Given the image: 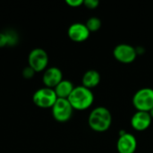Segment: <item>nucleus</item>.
<instances>
[{
    "label": "nucleus",
    "instance_id": "nucleus-1",
    "mask_svg": "<svg viewBox=\"0 0 153 153\" xmlns=\"http://www.w3.org/2000/svg\"><path fill=\"white\" fill-rule=\"evenodd\" d=\"M88 124L92 131L97 133H104L111 126V112L105 107H97L90 113Z\"/></svg>",
    "mask_w": 153,
    "mask_h": 153
},
{
    "label": "nucleus",
    "instance_id": "nucleus-2",
    "mask_svg": "<svg viewBox=\"0 0 153 153\" xmlns=\"http://www.w3.org/2000/svg\"><path fill=\"white\" fill-rule=\"evenodd\" d=\"M67 100L74 110L83 111L91 107L94 101V95L91 90L81 85L74 87Z\"/></svg>",
    "mask_w": 153,
    "mask_h": 153
},
{
    "label": "nucleus",
    "instance_id": "nucleus-3",
    "mask_svg": "<svg viewBox=\"0 0 153 153\" xmlns=\"http://www.w3.org/2000/svg\"><path fill=\"white\" fill-rule=\"evenodd\" d=\"M132 101L137 111L150 112L153 108V89L145 87L138 90Z\"/></svg>",
    "mask_w": 153,
    "mask_h": 153
},
{
    "label": "nucleus",
    "instance_id": "nucleus-4",
    "mask_svg": "<svg viewBox=\"0 0 153 153\" xmlns=\"http://www.w3.org/2000/svg\"><path fill=\"white\" fill-rule=\"evenodd\" d=\"M56 100L57 96L54 89L48 87H42L37 90L32 96L33 103L40 108H52Z\"/></svg>",
    "mask_w": 153,
    "mask_h": 153
},
{
    "label": "nucleus",
    "instance_id": "nucleus-5",
    "mask_svg": "<svg viewBox=\"0 0 153 153\" xmlns=\"http://www.w3.org/2000/svg\"><path fill=\"white\" fill-rule=\"evenodd\" d=\"M51 109L54 119L59 123L69 121L74 112V108L67 99H57Z\"/></svg>",
    "mask_w": 153,
    "mask_h": 153
},
{
    "label": "nucleus",
    "instance_id": "nucleus-6",
    "mask_svg": "<svg viewBox=\"0 0 153 153\" xmlns=\"http://www.w3.org/2000/svg\"><path fill=\"white\" fill-rule=\"evenodd\" d=\"M28 65L35 71V73L44 72L48 65V53L40 48L32 49L28 56Z\"/></svg>",
    "mask_w": 153,
    "mask_h": 153
},
{
    "label": "nucleus",
    "instance_id": "nucleus-7",
    "mask_svg": "<svg viewBox=\"0 0 153 153\" xmlns=\"http://www.w3.org/2000/svg\"><path fill=\"white\" fill-rule=\"evenodd\" d=\"M113 56L115 59L120 63L131 64L136 59L137 50L132 45L121 43L115 47L113 50Z\"/></svg>",
    "mask_w": 153,
    "mask_h": 153
},
{
    "label": "nucleus",
    "instance_id": "nucleus-8",
    "mask_svg": "<svg viewBox=\"0 0 153 153\" xmlns=\"http://www.w3.org/2000/svg\"><path fill=\"white\" fill-rule=\"evenodd\" d=\"M117 149L118 153H134L137 149V140L132 134L121 131L117 143Z\"/></svg>",
    "mask_w": 153,
    "mask_h": 153
},
{
    "label": "nucleus",
    "instance_id": "nucleus-9",
    "mask_svg": "<svg viewBox=\"0 0 153 153\" xmlns=\"http://www.w3.org/2000/svg\"><path fill=\"white\" fill-rule=\"evenodd\" d=\"M90 30L84 23L74 22L71 24L67 30V35L69 39L74 42H83L90 37Z\"/></svg>",
    "mask_w": 153,
    "mask_h": 153
},
{
    "label": "nucleus",
    "instance_id": "nucleus-10",
    "mask_svg": "<svg viewBox=\"0 0 153 153\" xmlns=\"http://www.w3.org/2000/svg\"><path fill=\"white\" fill-rule=\"evenodd\" d=\"M152 122V118L150 113L144 111H136L131 118L132 127L138 132H143L147 130L151 126Z\"/></svg>",
    "mask_w": 153,
    "mask_h": 153
},
{
    "label": "nucleus",
    "instance_id": "nucleus-11",
    "mask_svg": "<svg viewBox=\"0 0 153 153\" xmlns=\"http://www.w3.org/2000/svg\"><path fill=\"white\" fill-rule=\"evenodd\" d=\"M62 80H63V73L58 67L52 66L47 68L43 73L42 82L45 87L54 89Z\"/></svg>",
    "mask_w": 153,
    "mask_h": 153
},
{
    "label": "nucleus",
    "instance_id": "nucleus-12",
    "mask_svg": "<svg viewBox=\"0 0 153 153\" xmlns=\"http://www.w3.org/2000/svg\"><path fill=\"white\" fill-rule=\"evenodd\" d=\"M100 74L98 71L96 70H88L84 73L82 79V86L91 90L95 87H97L100 82Z\"/></svg>",
    "mask_w": 153,
    "mask_h": 153
},
{
    "label": "nucleus",
    "instance_id": "nucleus-13",
    "mask_svg": "<svg viewBox=\"0 0 153 153\" xmlns=\"http://www.w3.org/2000/svg\"><path fill=\"white\" fill-rule=\"evenodd\" d=\"M74 86L71 81L63 79L54 88V91L57 96V99H68L70 94L74 91Z\"/></svg>",
    "mask_w": 153,
    "mask_h": 153
},
{
    "label": "nucleus",
    "instance_id": "nucleus-14",
    "mask_svg": "<svg viewBox=\"0 0 153 153\" xmlns=\"http://www.w3.org/2000/svg\"><path fill=\"white\" fill-rule=\"evenodd\" d=\"M85 25L90 30V32H95V31H98L101 28L102 22H101V20L98 17H91L86 21Z\"/></svg>",
    "mask_w": 153,
    "mask_h": 153
},
{
    "label": "nucleus",
    "instance_id": "nucleus-15",
    "mask_svg": "<svg viewBox=\"0 0 153 153\" xmlns=\"http://www.w3.org/2000/svg\"><path fill=\"white\" fill-rule=\"evenodd\" d=\"M6 38H7V42H8V46L13 47L15 46L18 41H19V36L17 34V32L13 30H8L6 31H4Z\"/></svg>",
    "mask_w": 153,
    "mask_h": 153
},
{
    "label": "nucleus",
    "instance_id": "nucleus-16",
    "mask_svg": "<svg viewBox=\"0 0 153 153\" xmlns=\"http://www.w3.org/2000/svg\"><path fill=\"white\" fill-rule=\"evenodd\" d=\"M100 4V2L98 0H85L83 1V5L91 10H94L96 9Z\"/></svg>",
    "mask_w": 153,
    "mask_h": 153
},
{
    "label": "nucleus",
    "instance_id": "nucleus-17",
    "mask_svg": "<svg viewBox=\"0 0 153 153\" xmlns=\"http://www.w3.org/2000/svg\"><path fill=\"white\" fill-rule=\"evenodd\" d=\"M35 74H36L35 71H34L31 67H30L29 65L26 66V67L22 70V76H23L25 79H31V78L34 76Z\"/></svg>",
    "mask_w": 153,
    "mask_h": 153
},
{
    "label": "nucleus",
    "instance_id": "nucleus-18",
    "mask_svg": "<svg viewBox=\"0 0 153 153\" xmlns=\"http://www.w3.org/2000/svg\"><path fill=\"white\" fill-rule=\"evenodd\" d=\"M65 3L71 7H79L83 4V0H66Z\"/></svg>",
    "mask_w": 153,
    "mask_h": 153
},
{
    "label": "nucleus",
    "instance_id": "nucleus-19",
    "mask_svg": "<svg viewBox=\"0 0 153 153\" xmlns=\"http://www.w3.org/2000/svg\"><path fill=\"white\" fill-rule=\"evenodd\" d=\"M5 46H8L6 35L4 32H0V48H4Z\"/></svg>",
    "mask_w": 153,
    "mask_h": 153
},
{
    "label": "nucleus",
    "instance_id": "nucleus-20",
    "mask_svg": "<svg viewBox=\"0 0 153 153\" xmlns=\"http://www.w3.org/2000/svg\"><path fill=\"white\" fill-rule=\"evenodd\" d=\"M149 113H150V115H151L152 118V119H153V108H152V110H151V111H150V112H149Z\"/></svg>",
    "mask_w": 153,
    "mask_h": 153
}]
</instances>
